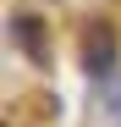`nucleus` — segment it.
I'll use <instances>...</instances> for the list:
<instances>
[{"label":"nucleus","mask_w":121,"mask_h":127,"mask_svg":"<svg viewBox=\"0 0 121 127\" xmlns=\"http://www.w3.org/2000/svg\"><path fill=\"white\" fill-rule=\"evenodd\" d=\"M105 116L121 122V83H105Z\"/></svg>","instance_id":"3"},{"label":"nucleus","mask_w":121,"mask_h":127,"mask_svg":"<svg viewBox=\"0 0 121 127\" xmlns=\"http://www.w3.org/2000/svg\"><path fill=\"white\" fill-rule=\"evenodd\" d=\"M11 39L17 44H28V61L33 66H50V44H44V28H39V17H11Z\"/></svg>","instance_id":"2"},{"label":"nucleus","mask_w":121,"mask_h":127,"mask_svg":"<svg viewBox=\"0 0 121 127\" xmlns=\"http://www.w3.org/2000/svg\"><path fill=\"white\" fill-rule=\"evenodd\" d=\"M83 72H88V77H99V83L116 77V33H110L105 17L83 28Z\"/></svg>","instance_id":"1"}]
</instances>
